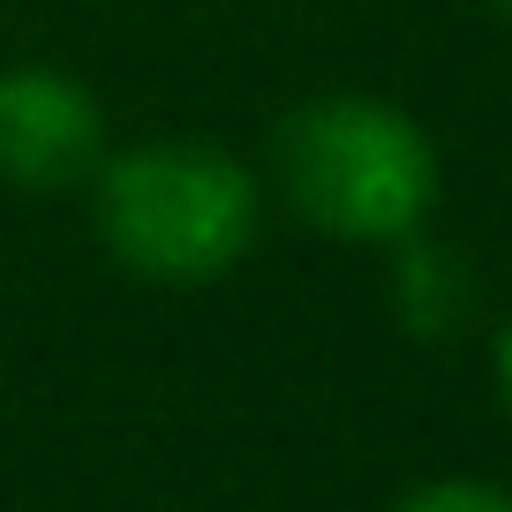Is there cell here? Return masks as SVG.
Wrapping results in <instances>:
<instances>
[{
  "label": "cell",
  "instance_id": "6",
  "mask_svg": "<svg viewBox=\"0 0 512 512\" xmlns=\"http://www.w3.org/2000/svg\"><path fill=\"white\" fill-rule=\"evenodd\" d=\"M490 369H497V400H505V415H512V317L497 324V347H490Z\"/></svg>",
  "mask_w": 512,
  "mask_h": 512
},
{
  "label": "cell",
  "instance_id": "2",
  "mask_svg": "<svg viewBox=\"0 0 512 512\" xmlns=\"http://www.w3.org/2000/svg\"><path fill=\"white\" fill-rule=\"evenodd\" d=\"M91 211L113 264H128L151 287H204L249 256L264 189L234 151L174 136V144L106 151L91 174Z\"/></svg>",
  "mask_w": 512,
  "mask_h": 512
},
{
  "label": "cell",
  "instance_id": "5",
  "mask_svg": "<svg viewBox=\"0 0 512 512\" xmlns=\"http://www.w3.org/2000/svg\"><path fill=\"white\" fill-rule=\"evenodd\" d=\"M392 512H512V490H497L482 475H437L422 490H407Z\"/></svg>",
  "mask_w": 512,
  "mask_h": 512
},
{
  "label": "cell",
  "instance_id": "3",
  "mask_svg": "<svg viewBox=\"0 0 512 512\" xmlns=\"http://www.w3.org/2000/svg\"><path fill=\"white\" fill-rule=\"evenodd\" d=\"M106 159V113L68 68L23 61L0 76V181L16 189H76Z\"/></svg>",
  "mask_w": 512,
  "mask_h": 512
},
{
  "label": "cell",
  "instance_id": "1",
  "mask_svg": "<svg viewBox=\"0 0 512 512\" xmlns=\"http://www.w3.org/2000/svg\"><path fill=\"white\" fill-rule=\"evenodd\" d=\"M272 159L294 219L332 241L400 249L437 211V144L415 113L369 91H324L294 106L272 136Z\"/></svg>",
  "mask_w": 512,
  "mask_h": 512
},
{
  "label": "cell",
  "instance_id": "7",
  "mask_svg": "<svg viewBox=\"0 0 512 512\" xmlns=\"http://www.w3.org/2000/svg\"><path fill=\"white\" fill-rule=\"evenodd\" d=\"M497 8H505V16H512V0H497Z\"/></svg>",
  "mask_w": 512,
  "mask_h": 512
},
{
  "label": "cell",
  "instance_id": "4",
  "mask_svg": "<svg viewBox=\"0 0 512 512\" xmlns=\"http://www.w3.org/2000/svg\"><path fill=\"white\" fill-rule=\"evenodd\" d=\"M400 287H392V309H400V324L407 332H422V339H437V332H452V324L467 317V272L452 264L445 249H422L415 234L400 241Z\"/></svg>",
  "mask_w": 512,
  "mask_h": 512
}]
</instances>
